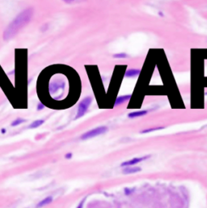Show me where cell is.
I'll use <instances>...</instances> for the list:
<instances>
[{
	"label": "cell",
	"mask_w": 207,
	"mask_h": 208,
	"mask_svg": "<svg viewBox=\"0 0 207 208\" xmlns=\"http://www.w3.org/2000/svg\"><path fill=\"white\" fill-rule=\"evenodd\" d=\"M33 15V10L32 8H28L23 11L21 13L18 15L14 20H12L7 28H6L3 33L4 40H9L16 35L25 25H27L31 20Z\"/></svg>",
	"instance_id": "cell-1"
},
{
	"label": "cell",
	"mask_w": 207,
	"mask_h": 208,
	"mask_svg": "<svg viewBox=\"0 0 207 208\" xmlns=\"http://www.w3.org/2000/svg\"><path fill=\"white\" fill-rule=\"evenodd\" d=\"M92 102V97H86L84 98V99L82 100L81 102L79 103L78 106V111H77V115H76L75 119H79L86 114V112L87 111L88 108H89L91 103Z\"/></svg>",
	"instance_id": "cell-2"
},
{
	"label": "cell",
	"mask_w": 207,
	"mask_h": 208,
	"mask_svg": "<svg viewBox=\"0 0 207 208\" xmlns=\"http://www.w3.org/2000/svg\"><path fill=\"white\" fill-rule=\"evenodd\" d=\"M107 131H108V128L105 127V126L98 127V128L92 129V130L88 131V132H86L85 133H84L82 135L81 139L82 140H87V139L93 138V137H95V136H100V135L105 133Z\"/></svg>",
	"instance_id": "cell-3"
},
{
	"label": "cell",
	"mask_w": 207,
	"mask_h": 208,
	"mask_svg": "<svg viewBox=\"0 0 207 208\" xmlns=\"http://www.w3.org/2000/svg\"><path fill=\"white\" fill-rule=\"evenodd\" d=\"M149 157H135V158L131 159V160H129V161H125L121 165V167H127V166H133V165H135L137 164L142 162L146 159L148 158Z\"/></svg>",
	"instance_id": "cell-4"
},
{
	"label": "cell",
	"mask_w": 207,
	"mask_h": 208,
	"mask_svg": "<svg viewBox=\"0 0 207 208\" xmlns=\"http://www.w3.org/2000/svg\"><path fill=\"white\" fill-rule=\"evenodd\" d=\"M131 98V95L130 94H126V95H122V96H119V97L117 98V99L115 101L114 106L117 107V106H120L124 104L126 102H128Z\"/></svg>",
	"instance_id": "cell-5"
},
{
	"label": "cell",
	"mask_w": 207,
	"mask_h": 208,
	"mask_svg": "<svg viewBox=\"0 0 207 208\" xmlns=\"http://www.w3.org/2000/svg\"><path fill=\"white\" fill-rule=\"evenodd\" d=\"M141 70L140 69H128L125 73V76L126 78H135L140 74Z\"/></svg>",
	"instance_id": "cell-6"
},
{
	"label": "cell",
	"mask_w": 207,
	"mask_h": 208,
	"mask_svg": "<svg viewBox=\"0 0 207 208\" xmlns=\"http://www.w3.org/2000/svg\"><path fill=\"white\" fill-rule=\"evenodd\" d=\"M147 113H148V111H146V110L133 111V112H130V113L128 114V117H129V119H135V118H138V117L144 116Z\"/></svg>",
	"instance_id": "cell-7"
},
{
	"label": "cell",
	"mask_w": 207,
	"mask_h": 208,
	"mask_svg": "<svg viewBox=\"0 0 207 208\" xmlns=\"http://www.w3.org/2000/svg\"><path fill=\"white\" fill-rule=\"evenodd\" d=\"M52 202H53V197H52V196H48V197H46L45 198H44V199L41 200V202H39V203H37L36 208L43 207L44 206L48 205V204H50V203H51Z\"/></svg>",
	"instance_id": "cell-8"
},
{
	"label": "cell",
	"mask_w": 207,
	"mask_h": 208,
	"mask_svg": "<svg viewBox=\"0 0 207 208\" xmlns=\"http://www.w3.org/2000/svg\"><path fill=\"white\" fill-rule=\"evenodd\" d=\"M140 170H141V168H139V167L127 166V167H126V169H124L123 173H125V174H129V173H135L139 172Z\"/></svg>",
	"instance_id": "cell-9"
},
{
	"label": "cell",
	"mask_w": 207,
	"mask_h": 208,
	"mask_svg": "<svg viewBox=\"0 0 207 208\" xmlns=\"http://www.w3.org/2000/svg\"><path fill=\"white\" fill-rule=\"evenodd\" d=\"M44 123V120L43 119H37V120H35L34 122H33L31 124L29 125V128H36L41 126L42 124Z\"/></svg>",
	"instance_id": "cell-10"
},
{
	"label": "cell",
	"mask_w": 207,
	"mask_h": 208,
	"mask_svg": "<svg viewBox=\"0 0 207 208\" xmlns=\"http://www.w3.org/2000/svg\"><path fill=\"white\" fill-rule=\"evenodd\" d=\"M163 127H156V128H151L148 129H145L141 132V133H148V132H155V131H159L163 129Z\"/></svg>",
	"instance_id": "cell-11"
},
{
	"label": "cell",
	"mask_w": 207,
	"mask_h": 208,
	"mask_svg": "<svg viewBox=\"0 0 207 208\" xmlns=\"http://www.w3.org/2000/svg\"><path fill=\"white\" fill-rule=\"evenodd\" d=\"M24 121H25L24 119H20V118H19V119H15L14 121L11 123V126H12V127H16V126H18V125H20L21 123H23Z\"/></svg>",
	"instance_id": "cell-12"
},
{
	"label": "cell",
	"mask_w": 207,
	"mask_h": 208,
	"mask_svg": "<svg viewBox=\"0 0 207 208\" xmlns=\"http://www.w3.org/2000/svg\"><path fill=\"white\" fill-rule=\"evenodd\" d=\"M113 57H114V58H120V59L126 58V57H128V55H127V54L125 53H116V54H114V55H113Z\"/></svg>",
	"instance_id": "cell-13"
},
{
	"label": "cell",
	"mask_w": 207,
	"mask_h": 208,
	"mask_svg": "<svg viewBox=\"0 0 207 208\" xmlns=\"http://www.w3.org/2000/svg\"><path fill=\"white\" fill-rule=\"evenodd\" d=\"M133 191H134V190H130V189H128V188L125 189V194H126V195H129V194H131Z\"/></svg>",
	"instance_id": "cell-14"
},
{
	"label": "cell",
	"mask_w": 207,
	"mask_h": 208,
	"mask_svg": "<svg viewBox=\"0 0 207 208\" xmlns=\"http://www.w3.org/2000/svg\"><path fill=\"white\" fill-rule=\"evenodd\" d=\"M65 157L67 159H70L71 157H72V153H67L66 155H65Z\"/></svg>",
	"instance_id": "cell-15"
},
{
	"label": "cell",
	"mask_w": 207,
	"mask_h": 208,
	"mask_svg": "<svg viewBox=\"0 0 207 208\" xmlns=\"http://www.w3.org/2000/svg\"><path fill=\"white\" fill-rule=\"evenodd\" d=\"M45 107V106L43 105L42 103H40L39 105H38V107H37V110H41V109H43Z\"/></svg>",
	"instance_id": "cell-16"
},
{
	"label": "cell",
	"mask_w": 207,
	"mask_h": 208,
	"mask_svg": "<svg viewBox=\"0 0 207 208\" xmlns=\"http://www.w3.org/2000/svg\"><path fill=\"white\" fill-rule=\"evenodd\" d=\"M84 200H83V201H82L81 203H79V204H78V207H77V208H83V206H84Z\"/></svg>",
	"instance_id": "cell-17"
},
{
	"label": "cell",
	"mask_w": 207,
	"mask_h": 208,
	"mask_svg": "<svg viewBox=\"0 0 207 208\" xmlns=\"http://www.w3.org/2000/svg\"><path fill=\"white\" fill-rule=\"evenodd\" d=\"M65 2H67V3H71V2H73L74 0H64Z\"/></svg>",
	"instance_id": "cell-18"
}]
</instances>
